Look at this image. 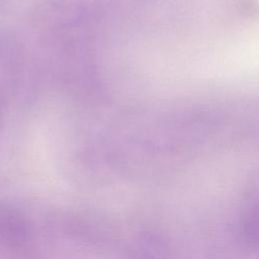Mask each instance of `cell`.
Wrapping results in <instances>:
<instances>
[{
	"label": "cell",
	"instance_id": "obj_1",
	"mask_svg": "<svg viewBox=\"0 0 259 259\" xmlns=\"http://www.w3.org/2000/svg\"><path fill=\"white\" fill-rule=\"evenodd\" d=\"M23 235L19 218L6 207H0V243H16Z\"/></svg>",
	"mask_w": 259,
	"mask_h": 259
}]
</instances>
